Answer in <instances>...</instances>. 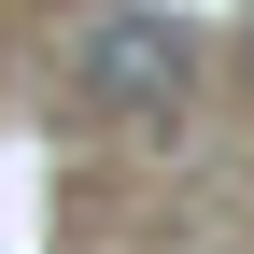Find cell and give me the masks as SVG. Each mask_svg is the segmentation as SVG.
<instances>
[{
  "instance_id": "6da1fadb",
  "label": "cell",
  "mask_w": 254,
  "mask_h": 254,
  "mask_svg": "<svg viewBox=\"0 0 254 254\" xmlns=\"http://www.w3.org/2000/svg\"><path fill=\"white\" fill-rule=\"evenodd\" d=\"M184 71H198L184 14L127 0V14H99V28H85V57H71V99L99 113V127H170V113H184Z\"/></svg>"
}]
</instances>
